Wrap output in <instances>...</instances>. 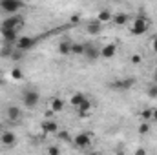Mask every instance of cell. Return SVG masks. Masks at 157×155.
Returning a JSON list of instances; mask_svg holds the SVG:
<instances>
[{
  "label": "cell",
  "mask_w": 157,
  "mask_h": 155,
  "mask_svg": "<svg viewBox=\"0 0 157 155\" xmlns=\"http://www.w3.org/2000/svg\"><path fill=\"white\" fill-rule=\"evenodd\" d=\"M11 77L15 78V80H22V78H24V73H22L20 68H15V70L11 71Z\"/></svg>",
  "instance_id": "obj_25"
},
{
  "label": "cell",
  "mask_w": 157,
  "mask_h": 155,
  "mask_svg": "<svg viewBox=\"0 0 157 155\" xmlns=\"http://www.w3.org/2000/svg\"><path fill=\"white\" fill-rule=\"evenodd\" d=\"M146 93H148V97H152V99H155V97H157V84H155V82H152V84L148 86V89H146Z\"/></svg>",
  "instance_id": "obj_23"
},
{
  "label": "cell",
  "mask_w": 157,
  "mask_h": 155,
  "mask_svg": "<svg viewBox=\"0 0 157 155\" xmlns=\"http://www.w3.org/2000/svg\"><path fill=\"white\" fill-rule=\"evenodd\" d=\"M0 28H2V29H17V31H20V29L24 28V17H22L20 13L9 15V17H6V18L2 20Z\"/></svg>",
  "instance_id": "obj_3"
},
{
  "label": "cell",
  "mask_w": 157,
  "mask_h": 155,
  "mask_svg": "<svg viewBox=\"0 0 157 155\" xmlns=\"http://www.w3.org/2000/svg\"><path fill=\"white\" fill-rule=\"evenodd\" d=\"M0 39H2V44H17L18 40V31L17 29H2L0 28Z\"/></svg>",
  "instance_id": "obj_9"
},
{
  "label": "cell",
  "mask_w": 157,
  "mask_h": 155,
  "mask_svg": "<svg viewBox=\"0 0 157 155\" xmlns=\"http://www.w3.org/2000/svg\"><path fill=\"white\" fill-rule=\"evenodd\" d=\"M152 82H155V84H157V70L154 71V77H152Z\"/></svg>",
  "instance_id": "obj_31"
},
{
  "label": "cell",
  "mask_w": 157,
  "mask_h": 155,
  "mask_svg": "<svg viewBox=\"0 0 157 155\" xmlns=\"http://www.w3.org/2000/svg\"><path fill=\"white\" fill-rule=\"evenodd\" d=\"M55 135H59V139H62V141H66V142H71V139H73L68 131H57Z\"/></svg>",
  "instance_id": "obj_24"
},
{
  "label": "cell",
  "mask_w": 157,
  "mask_h": 155,
  "mask_svg": "<svg viewBox=\"0 0 157 155\" xmlns=\"http://www.w3.org/2000/svg\"><path fill=\"white\" fill-rule=\"evenodd\" d=\"M2 130H4V124H2V122H0V133H2Z\"/></svg>",
  "instance_id": "obj_33"
},
{
  "label": "cell",
  "mask_w": 157,
  "mask_h": 155,
  "mask_svg": "<svg viewBox=\"0 0 157 155\" xmlns=\"http://www.w3.org/2000/svg\"><path fill=\"white\" fill-rule=\"evenodd\" d=\"M2 84H4V78L0 77V86H2Z\"/></svg>",
  "instance_id": "obj_34"
},
{
  "label": "cell",
  "mask_w": 157,
  "mask_h": 155,
  "mask_svg": "<svg viewBox=\"0 0 157 155\" xmlns=\"http://www.w3.org/2000/svg\"><path fill=\"white\" fill-rule=\"evenodd\" d=\"M4 115H6V119H7L9 122H20V120H22V117H24V113H22L20 106L11 104V106H7V108L4 110Z\"/></svg>",
  "instance_id": "obj_7"
},
{
  "label": "cell",
  "mask_w": 157,
  "mask_h": 155,
  "mask_svg": "<svg viewBox=\"0 0 157 155\" xmlns=\"http://www.w3.org/2000/svg\"><path fill=\"white\" fill-rule=\"evenodd\" d=\"M130 60H132V64H141V62H143V57H141L139 53H135V55H132Z\"/></svg>",
  "instance_id": "obj_28"
},
{
  "label": "cell",
  "mask_w": 157,
  "mask_h": 155,
  "mask_svg": "<svg viewBox=\"0 0 157 155\" xmlns=\"http://www.w3.org/2000/svg\"><path fill=\"white\" fill-rule=\"evenodd\" d=\"M84 49H86V44H78V42L71 44V55H75V57H82Z\"/></svg>",
  "instance_id": "obj_20"
},
{
  "label": "cell",
  "mask_w": 157,
  "mask_h": 155,
  "mask_svg": "<svg viewBox=\"0 0 157 155\" xmlns=\"http://www.w3.org/2000/svg\"><path fill=\"white\" fill-rule=\"evenodd\" d=\"M20 99H22V104L24 108L28 110H35L40 102V93L35 89V88H26L22 93H20Z\"/></svg>",
  "instance_id": "obj_2"
},
{
  "label": "cell",
  "mask_w": 157,
  "mask_h": 155,
  "mask_svg": "<svg viewBox=\"0 0 157 155\" xmlns=\"http://www.w3.org/2000/svg\"><path fill=\"white\" fill-rule=\"evenodd\" d=\"M0 144H4V146H15L17 144V135H15V131H11V130H2V133H0Z\"/></svg>",
  "instance_id": "obj_10"
},
{
  "label": "cell",
  "mask_w": 157,
  "mask_h": 155,
  "mask_svg": "<svg viewBox=\"0 0 157 155\" xmlns=\"http://www.w3.org/2000/svg\"><path fill=\"white\" fill-rule=\"evenodd\" d=\"M35 44H37V39H35V37H29V35H22V37H18L17 44H15V47L26 53V51L33 49V47H35Z\"/></svg>",
  "instance_id": "obj_6"
},
{
  "label": "cell",
  "mask_w": 157,
  "mask_h": 155,
  "mask_svg": "<svg viewBox=\"0 0 157 155\" xmlns=\"http://www.w3.org/2000/svg\"><path fill=\"white\" fill-rule=\"evenodd\" d=\"M115 53H117V44H113V42H110V44L101 47V57L102 59H113Z\"/></svg>",
  "instance_id": "obj_14"
},
{
  "label": "cell",
  "mask_w": 157,
  "mask_h": 155,
  "mask_svg": "<svg viewBox=\"0 0 157 155\" xmlns=\"http://www.w3.org/2000/svg\"><path fill=\"white\" fill-rule=\"evenodd\" d=\"M133 78H119V80H113V82H110V88H113V89H128V88H132L133 86Z\"/></svg>",
  "instance_id": "obj_12"
},
{
  "label": "cell",
  "mask_w": 157,
  "mask_h": 155,
  "mask_svg": "<svg viewBox=\"0 0 157 155\" xmlns=\"http://www.w3.org/2000/svg\"><path fill=\"white\" fill-rule=\"evenodd\" d=\"M150 47H152L154 53H157V35L155 37H152V40H150Z\"/></svg>",
  "instance_id": "obj_29"
},
{
  "label": "cell",
  "mask_w": 157,
  "mask_h": 155,
  "mask_svg": "<svg viewBox=\"0 0 157 155\" xmlns=\"http://www.w3.org/2000/svg\"><path fill=\"white\" fill-rule=\"evenodd\" d=\"M112 18H113V13L110 9H101L97 13V20L102 22V24H112Z\"/></svg>",
  "instance_id": "obj_18"
},
{
  "label": "cell",
  "mask_w": 157,
  "mask_h": 155,
  "mask_svg": "<svg viewBox=\"0 0 157 155\" xmlns=\"http://www.w3.org/2000/svg\"><path fill=\"white\" fill-rule=\"evenodd\" d=\"M112 24L117 26V28H122V26H128L130 24V17L126 13H115L113 18H112Z\"/></svg>",
  "instance_id": "obj_15"
},
{
  "label": "cell",
  "mask_w": 157,
  "mask_h": 155,
  "mask_svg": "<svg viewBox=\"0 0 157 155\" xmlns=\"http://www.w3.org/2000/svg\"><path fill=\"white\" fill-rule=\"evenodd\" d=\"M82 57L88 59V60H97V59H101V47H97L93 44H86V49H84Z\"/></svg>",
  "instance_id": "obj_11"
},
{
  "label": "cell",
  "mask_w": 157,
  "mask_h": 155,
  "mask_svg": "<svg viewBox=\"0 0 157 155\" xmlns=\"http://www.w3.org/2000/svg\"><path fill=\"white\" fill-rule=\"evenodd\" d=\"M48 153L49 155H59L60 153V148H59V146H48Z\"/></svg>",
  "instance_id": "obj_27"
},
{
  "label": "cell",
  "mask_w": 157,
  "mask_h": 155,
  "mask_svg": "<svg viewBox=\"0 0 157 155\" xmlns=\"http://www.w3.org/2000/svg\"><path fill=\"white\" fill-rule=\"evenodd\" d=\"M75 110H77V113L80 117H86V115H90V112L93 110V104H91V100H90V99H86L84 102H80V104H78Z\"/></svg>",
  "instance_id": "obj_16"
},
{
  "label": "cell",
  "mask_w": 157,
  "mask_h": 155,
  "mask_svg": "<svg viewBox=\"0 0 157 155\" xmlns=\"http://www.w3.org/2000/svg\"><path fill=\"white\" fill-rule=\"evenodd\" d=\"M20 9H24V2L22 0H0V11H4L7 15L20 13Z\"/></svg>",
  "instance_id": "obj_4"
},
{
  "label": "cell",
  "mask_w": 157,
  "mask_h": 155,
  "mask_svg": "<svg viewBox=\"0 0 157 155\" xmlns=\"http://www.w3.org/2000/svg\"><path fill=\"white\" fill-rule=\"evenodd\" d=\"M78 20H80V17H77V15H75V17H71V22H78Z\"/></svg>",
  "instance_id": "obj_32"
},
{
  "label": "cell",
  "mask_w": 157,
  "mask_h": 155,
  "mask_svg": "<svg viewBox=\"0 0 157 155\" xmlns=\"http://www.w3.org/2000/svg\"><path fill=\"white\" fill-rule=\"evenodd\" d=\"M152 122L157 124V108H154V113H152Z\"/></svg>",
  "instance_id": "obj_30"
},
{
  "label": "cell",
  "mask_w": 157,
  "mask_h": 155,
  "mask_svg": "<svg viewBox=\"0 0 157 155\" xmlns=\"http://www.w3.org/2000/svg\"><path fill=\"white\" fill-rule=\"evenodd\" d=\"M150 18L148 17H144V15H139V17H135L128 26H130V33L132 35H137V37H141V35H144V33H148V29H150Z\"/></svg>",
  "instance_id": "obj_1"
},
{
  "label": "cell",
  "mask_w": 157,
  "mask_h": 155,
  "mask_svg": "<svg viewBox=\"0 0 157 155\" xmlns=\"http://www.w3.org/2000/svg\"><path fill=\"white\" fill-rule=\"evenodd\" d=\"M152 113H154V110H150V108L143 110V112H141V117H143V120H152Z\"/></svg>",
  "instance_id": "obj_26"
},
{
  "label": "cell",
  "mask_w": 157,
  "mask_h": 155,
  "mask_svg": "<svg viewBox=\"0 0 157 155\" xmlns=\"http://www.w3.org/2000/svg\"><path fill=\"white\" fill-rule=\"evenodd\" d=\"M71 142H73V146L77 148V150H88L91 144H93V137H91V133H77L73 139H71Z\"/></svg>",
  "instance_id": "obj_5"
},
{
  "label": "cell",
  "mask_w": 157,
  "mask_h": 155,
  "mask_svg": "<svg viewBox=\"0 0 157 155\" xmlns=\"http://www.w3.org/2000/svg\"><path fill=\"white\" fill-rule=\"evenodd\" d=\"M71 44H73V42H71V40H60V42H59V53H60V55H64V57H70V55H71Z\"/></svg>",
  "instance_id": "obj_19"
},
{
  "label": "cell",
  "mask_w": 157,
  "mask_h": 155,
  "mask_svg": "<svg viewBox=\"0 0 157 155\" xmlns=\"http://www.w3.org/2000/svg\"><path fill=\"white\" fill-rule=\"evenodd\" d=\"M86 99H88V97H86L84 93H73V95H71V99H70V102H71V104L77 108L78 104H80V102H84Z\"/></svg>",
  "instance_id": "obj_21"
},
{
  "label": "cell",
  "mask_w": 157,
  "mask_h": 155,
  "mask_svg": "<svg viewBox=\"0 0 157 155\" xmlns=\"http://www.w3.org/2000/svg\"><path fill=\"white\" fill-rule=\"evenodd\" d=\"M40 130L46 133V135H55L57 131H59V124H57V120H53V117H44V120H42V124H40Z\"/></svg>",
  "instance_id": "obj_8"
},
{
  "label": "cell",
  "mask_w": 157,
  "mask_h": 155,
  "mask_svg": "<svg viewBox=\"0 0 157 155\" xmlns=\"http://www.w3.org/2000/svg\"><path fill=\"white\" fill-rule=\"evenodd\" d=\"M102 26H104V24H102V22H99V20L95 18V20H91L90 24H86V33H88V35L97 37V35L102 31Z\"/></svg>",
  "instance_id": "obj_13"
},
{
  "label": "cell",
  "mask_w": 157,
  "mask_h": 155,
  "mask_svg": "<svg viewBox=\"0 0 157 155\" xmlns=\"http://www.w3.org/2000/svg\"><path fill=\"white\" fill-rule=\"evenodd\" d=\"M150 124H152V120H143V122L139 124V133H141V135H146V133L150 131V128H152Z\"/></svg>",
  "instance_id": "obj_22"
},
{
  "label": "cell",
  "mask_w": 157,
  "mask_h": 155,
  "mask_svg": "<svg viewBox=\"0 0 157 155\" xmlns=\"http://www.w3.org/2000/svg\"><path fill=\"white\" fill-rule=\"evenodd\" d=\"M22 2H24V4H26V2H31V0H22Z\"/></svg>",
  "instance_id": "obj_35"
},
{
  "label": "cell",
  "mask_w": 157,
  "mask_h": 155,
  "mask_svg": "<svg viewBox=\"0 0 157 155\" xmlns=\"http://www.w3.org/2000/svg\"><path fill=\"white\" fill-rule=\"evenodd\" d=\"M49 110H51L53 113L62 112V110H64V99H62V97H53V99L49 100Z\"/></svg>",
  "instance_id": "obj_17"
}]
</instances>
